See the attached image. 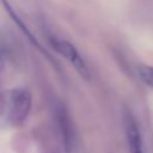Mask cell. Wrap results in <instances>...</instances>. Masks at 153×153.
<instances>
[{"instance_id": "6da1fadb", "label": "cell", "mask_w": 153, "mask_h": 153, "mask_svg": "<svg viewBox=\"0 0 153 153\" xmlns=\"http://www.w3.org/2000/svg\"><path fill=\"white\" fill-rule=\"evenodd\" d=\"M49 42L50 45L54 48V50L57 54H60L63 59H66L84 79H90L88 65L86 63L85 59L82 57V55L73 43H71L67 39L60 38L57 36H51L49 38Z\"/></svg>"}, {"instance_id": "7a4b0ae2", "label": "cell", "mask_w": 153, "mask_h": 153, "mask_svg": "<svg viewBox=\"0 0 153 153\" xmlns=\"http://www.w3.org/2000/svg\"><path fill=\"white\" fill-rule=\"evenodd\" d=\"M31 109V93L26 88H14L10 97L8 122L17 127L25 122Z\"/></svg>"}, {"instance_id": "3957f363", "label": "cell", "mask_w": 153, "mask_h": 153, "mask_svg": "<svg viewBox=\"0 0 153 153\" xmlns=\"http://www.w3.org/2000/svg\"><path fill=\"white\" fill-rule=\"evenodd\" d=\"M0 2H1V5H2V7L5 8V11H6V13L8 14V17L16 23V25H17V27L24 33V36L27 38V41L48 60V61H50V63L55 67V68H59V66H57V63H56V61H55V59L49 54V51L41 44V42L37 39V37L32 33V31L29 29V26L25 24V22L22 19V17L17 13V11L13 8V6L11 5V2L8 1V0H0Z\"/></svg>"}, {"instance_id": "277c9868", "label": "cell", "mask_w": 153, "mask_h": 153, "mask_svg": "<svg viewBox=\"0 0 153 153\" xmlns=\"http://www.w3.org/2000/svg\"><path fill=\"white\" fill-rule=\"evenodd\" d=\"M123 121H124V130L130 153H146L140 126L135 116L130 111H126Z\"/></svg>"}, {"instance_id": "5b68a950", "label": "cell", "mask_w": 153, "mask_h": 153, "mask_svg": "<svg viewBox=\"0 0 153 153\" xmlns=\"http://www.w3.org/2000/svg\"><path fill=\"white\" fill-rule=\"evenodd\" d=\"M137 74L140 79L148 86L153 87V66L141 65L137 67Z\"/></svg>"}]
</instances>
